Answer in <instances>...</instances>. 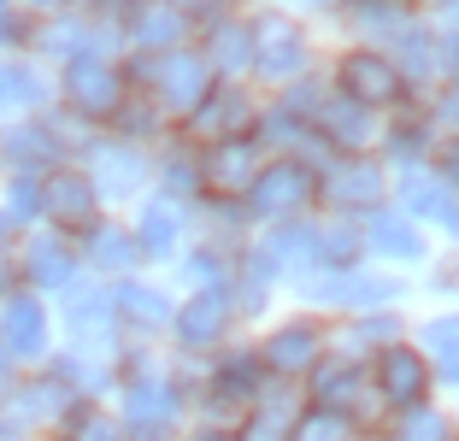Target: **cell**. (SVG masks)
I'll return each instance as SVG.
<instances>
[{"instance_id":"cell-1","label":"cell","mask_w":459,"mask_h":441,"mask_svg":"<svg viewBox=\"0 0 459 441\" xmlns=\"http://www.w3.org/2000/svg\"><path fill=\"white\" fill-rule=\"evenodd\" d=\"M312 195H318V183H312V171L300 160L265 165V171L247 183V206H254V218H289V212H300Z\"/></svg>"},{"instance_id":"cell-2","label":"cell","mask_w":459,"mask_h":441,"mask_svg":"<svg viewBox=\"0 0 459 441\" xmlns=\"http://www.w3.org/2000/svg\"><path fill=\"white\" fill-rule=\"evenodd\" d=\"M135 71H142V77L165 94V107H177V112H195L206 94H212V65L195 59V54H165V59H153V65H135Z\"/></svg>"},{"instance_id":"cell-3","label":"cell","mask_w":459,"mask_h":441,"mask_svg":"<svg viewBox=\"0 0 459 441\" xmlns=\"http://www.w3.org/2000/svg\"><path fill=\"white\" fill-rule=\"evenodd\" d=\"M247 48H254L247 59H254L265 77H300V65H307V41H300V30L283 24V18H259Z\"/></svg>"},{"instance_id":"cell-4","label":"cell","mask_w":459,"mask_h":441,"mask_svg":"<svg viewBox=\"0 0 459 441\" xmlns=\"http://www.w3.org/2000/svg\"><path fill=\"white\" fill-rule=\"evenodd\" d=\"M65 89H71V107L89 112V118H112L124 107V77L107 65V59H77L65 71Z\"/></svg>"},{"instance_id":"cell-5","label":"cell","mask_w":459,"mask_h":441,"mask_svg":"<svg viewBox=\"0 0 459 441\" xmlns=\"http://www.w3.org/2000/svg\"><path fill=\"white\" fill-rule=\"evenodd\" d=\"M342 89H348V100L365 107V112L389 107V100H401V71L377 54H353V59H342Z\"/></svg>"},{"instance_id":"cell-6","label":"cell","mask_w":459,"mask_h":441,"mask_svg":"<svg viewBox=\"0 0 459 441\" xmlns=\"http://www.w3.org/2000/svg\"><path fill=\"white\" fill-rule=\"evenodd\" d=\"M36 201L48 206V218L65 229H82V224H95V183L77 171H54L48 183L36 188Z\"/></svg>"},{"instance_id":"cell-7","label":"cell","mask_w":459,"mask_h":441,"mask_svg":"<svg viewBox=\"0 0 459 441\" xmlns=\"http://www.w3.org/2000/svg\"><path fill=\"white\" fill-rule=\"evenodd\" d=\"M377 388H383V401H394V406H412V401H424V388H430V371H424V353L383 348V353H377Z\"/></svg>"},{"instance_id":"cell-8","label":"cell","mask_w":459,"mask_h":441,"mask_svg":"<svg viewBox=\"0 0 459 441\" xmlns=\"http://www.w3.org/2000/svg\"><path fill=\"white\" fill-rule=\"evenodd\" d=\"M230 324V294L224 289H201L189 300V307L177 312V335L189 342V348H206V342H218Z\"/></svg>"},{"instance_id":"cell-9","label":"cell","mask_w":459,"mask_h":441,"mask_svg":"<svg viewBox=\"0 0 459 441\" xmlns=\"http://www.w3.org/2000/svg\"><path fill=\"white\" fill-rule=\"evenodd\" d=\"M206 183H212L218 188V195H236V188H247V183H254V147H247V142H218L212 147V153H206Z\"/></svg>"},{"instance_id":"cell-10","label":"cell","mask_w":459,"mask_h":441,"mask_svg":"<svg viewBox=\"0 0 459 441\" xmlns=\"http://www.w3.org/2000/svg\"><path fill=\"white\" fill-rule=\"evenodd\" d=\"M195 130L201 135H218V142H236L242 135V124H247V100L236 89H224V94H206L201 107H195Z\"/></svg>"},{"instance_id":"cell-11","label":"cell","mask_w":459,"mask_h":441,"mask_svg":"<svg viewBox=\"0 0 459 441\" xmlns=\"http://www.w3.org/2000/svg\"><path fill=\"white\" fill-rule=\"evenodd\" d=\"M171 418H177V401H171V388H165V383H135L130 388V429L142 441H153Z\"/></svg>"},{"instance_id":"cell-12","label":"cell","mask_w":459,"mask_h":441,"mask_svg":"<svg viewBox=\"0 0 459 441\" xmlns=\"http://www.w3.org/2000/svg\"><path fill=\"white\" fill-rule=\"evenodd\" d=\"M325 195H330L336 206H377L383 171H377V165H365V160H353V165H342V171H330Z\"/></svg>"},{"instance_id":"cell-13","label":"cell","mask_w":459,"mask_h":441,"mask_svg":"<svg viewBox=\"0 0 459 441\" xmlns=\"http://www.w3.org/2000/svg\"><path fill=\"white\" fill-rule=\"evenodd\" d=\"M0 348H6V353H36L41 348V307H36V300H6Z\"/></svg>"},{"instance_id":"cell-14","label":"cell","mask_w":459,"mask_h":441,"mask_svg":"<svg viewBox=\"0 0 459 441\" xmlns=\"http://www.w3.org/2000/svg\"><path fill=\"white\" fill-rule=\"evenodd\" d=\"M271 365H277V371H307L312 359H318V330H312V324H289V330H277L271 335Z\"/></svg>"},{"instance_id":"cell-15","label":"cell","mask_w":459,"mask_h":441,"mask_svg":"<svg viewBox=\"0 0 459 441\" xmlns=\"http://www.w3.org/2000/svg\"><path fill=\"white\" fill-rule=\"evenodd\" d=\"M318 124H325V135H330V142H342V147H365V142H371V130H377V124L365 118V107H353V100H330Z\"/></svg>"},{"instance_id":"cell-16","label":"cell","mask_w":459,"mask_h":441,"mask_svg":"<svg viewBox=\"0 0 459 441\" xmlns=\"http://www.w3.org/2000/svg\"><path fill=\"white\" fill-rule=\"evenodd\" d=\"M406 201H412V212H430L436 224H454V183L447 177H412Z\"/></svg>"},{"instance_id":"cell-17","label":"cell","mask_w":459,"mask_h":441,"mask_svg":"<svg viewBox=\"0 0 459 441\" xmlns=\"http://www.w3.org/2000/svg\"><path fill=\"white\" fill-rule=\"evenodd\" d=\"M371 241H377V254H394V259L419 254V229L406 224L401 212H377V218H371Z\"/></svg>"},{"instance_id":"cell-18","label":"cell","mask_w":459,"mask_h":441,"mask_svg":"<svg viewBox=\"0 0 459 441\" xmlns=\"http://www.w3.org/2000/svg\"><path fill=\"white\" fill-rule=\"evenodd\" d=\"M247 401H254V365H230V371L212 383V412L230 418V412H242Z\"/></svg>"},{"instance_id":"cell-19","label":"cell","mask_w":459,"mask_h":441,"mask_svg":"<svg viewBox=\"0 0 459 441\" xmlns=\"http://www.w3.org/2000/svg\"><path fill=\"white\" fill-rule=\"evenodd\" d=\"M177 36H183V13H171V6H148L135 18V41L142 48H177Z\"/></svg>"},{"instance_id":"cell-20","label":"cell","mask_w":459,"mask_h":441,"mask_svg":"<svg viewBox=\"0 0 459 441\" xmlns=\"http://www.w3.org/2000/svg\"><path fill=\"white\" fill-rule=\"evenodd\" d=\"M177 224H183V212H177L171 201H153L148 212H142V247H148V254H165L177 241Z\"/></svg>"},{"instance_id":"cell-21","label":"cell","mask_w":459,"mask_h":441,"mask_svg":"<svg viewBox=\"0 0 459 441\" xmlns=\"http://www.w3.org/2000/svg\"><path fill=\"white\" fill-rule=\"evenodd\" d=\"M95 171H100V188H112V195H130V188L142 183V165H135V153H124V147H107Z\"/></svg>"},{"instance_id":"cell-22","label":"cell","mask_w":459,"mask_h":441,"mask_svg":"<svg viewBox=\"0 0 459 441\" xmlns=\"http://www.w3.org/2000/svg\"><path fill=\"white\" fill-rule=\"evenodd\" d=\"M30 277L48 282V289H59V282L71 277V254L59 247V241H36V247H30Z\"/></svg>"},{"instance_id":"cell-23","label":"cell","mask_w":459,"mask_h":441,"mask_svg":"<svg viewBox=\"0 0 459 441\" xmlns=\"http://www.w3.org/2000/svg\"><path fill=\"white\" fill-rule=\"evenodd\" d=\"M295 441H348V418L342 412H307L295 429Z\"/></svg>"},{"instance_id":"cell-24","label":"cell","mask_w":459,"mask_h":441,"mask_svg":"<svg viewBox=\"0 0 459 441\" xmlns=\"http://www.w3.org/2000/svg\"><path fill=\"white\" fill-rule=\"evenodd\" d=\"M247 54H254V48H247V30L242 24H236V30H218V36H212V59H218V65H224V71H236V65H247Z\"/></svg>"},{"instance_id":"cell-25","label":"cell","mask_w":459,"mask_h":441,"mask_svg":"<svg viewBox=\"0 0 459 441\" xmlns=\"http://www.w3.org/2000/svg\"><path fill=\"white\" fill-rule=\"evenodd\" d=\"M454 342H459V324L454 318H436L430 330H424V348H430L436 371H454Z\"/></svg>"},{"instance_id":"cell-26","label":"cell","mask_w":459,"mask_h":441,"mask_svg":"<svg viewBox=\"0 0 459 441\" xmlns=\"http://www.w3.org/2000/svg\"><path fill=\"white\" fill-rule=\"evenodd\" d=\"M353 394H359V376H353V371H325V376H318V401H325V412H330V406H336V412L353 406Z\"/></svg>"},{"instance_id":"cell-27","label":"cell","mask_w":459,"mask_h":441,"mask_svg":"<svg viewBox=\"0 0 459 441\" xmlns=\"http://www.w3.org/2000/svg\"><path fill=\"white\" fill-rule=\"evenodd\" d=\"M359 24L365 30H401L406 24V0H359Z\"/></svg>"},{"instance_id":"cell-28","label":"cell","mask_w":459,"mask_h":441,"mask_svg":"<svg viewBox=\"0 0 459 441\" xmlns=\"http://www.w3.org/2000/svg\"><path fill=\"white\" fill-rule=\"evenodd\" d=\"M24 100H36V82H30V71H18V65H0V112L24 107Z\"/></svg>"},{"instance_id":"cell-29","label":"cell","mask_w":459,"mask_h":441,"mask_svg":"<svg viewBox=\"0 0 459 441\" xmlns=\"http://www.w3.org/2000/svg\"><path fill=\"white\" fill-rule=\"evenodd\" d=\"M130 259H135L130 236H118V229H100V236H95V265L118 271V265H130Z\"/></svg>"},{"instance_id":"cell-30","label":"cell","mask_w":459,"mask_h":441,"mask_svg":"<svg viewBox=\"0 0 459 441\" xmlns=\"http://www.w3.org/2000/svg\"><path fill=\"white\" fill-rule=\"evenodd\" d=\"M124 307H130L135 324H160V318H165V300H160L153 289H124Z\"/></svg>"},{"instance_id":"cell-31","label":"cell","mask_w":459,"mask_h":441,"mask_svg":"<svg viewBox=\"0 0 459 441\" xmlns=\"http://www.w3.org/2000/svg\"><path fill=\"white\" fill-rule=\"evenodd\" d=\"M318 247H325V254L336 259V265H348V259H353V247H359V236H353L348 224H330L325 236H318Z\"/></svg>"},{"instance_id":"cell-32","label":"cell","mask_w":459,"mask_h":441,"mask_svg":"<svg viewBox=\"0 0 459 441\" xmlns=\"http://www.w3.org/2000/svg\"><path fill=\"white\" fill-rule=\"evenodd\" d=\"M406 441H447V424L436 412H424V418H412V424H406Z\"/></svg>"},{"instance_id":"cell-33","label":"cell","mask_w":459,"mask_h":441,"mask_svg":"<svg viewBox=\"0 0 459 441\" xmlns=\"http://www.w3.org/2000/svg\"><path fill=\"white\" fill-rule=\"evenodd\" d=\"M312 236H300V229H277L271 236V259H289V254H307Z\"/></svg>"},{"instance_id":"cell-34","label":"cell","mask_w":459,"mask_h":441,"mask_svg":"<svg viewBox=\"0 0 459 441\" xmlns=\"http://www.w3.org/2000/svg\"><path fill=\"white\" fill-rule=\"evenodd\" d=\"M77 441H124V429L107 424V418H82V424H77Z\"/></svg>"},{"instance_id":"cell-35","label":"cell","mask_w":459,"mask_h":441,"mask_svg":"<svg viewBox=\"0 0 459 441\" xmlns=\"http://www.w3.org/2000/svg\"><path fill=\"white\" fill-rule=\"evenodd\" d=\"M13 153H24V160H30V153H54V135H48V130H30V135H13Z\"/></svg>"},{"instance_id":"cell-36","label":"cell","mask_w":459,"mask_h":441,"mask_svg":"<svg viewBox=\"0 0 459 441\" xmlns=\"http://www.w3.org/2000/svg\"><path fill=\"white\" fill-rule=\"evenodd\" d=\"M71 318H77V324H89V318H107V300H100V294H77V307H71Z\"/></svg>"},{"instance_id":"cell-37","label":"cell","mask_w":459,"mask_h":441,"mask_svg":"<svg viewBox=\"0 0 459 441\" xmlns=\"http://www.w3.org/2000/svg\"><path fill=\"white\" fill-rule=\"evenodd\" d=\"M118 124H124V130H130V135H135V130H142V135H148V130H153V118H148V107H142V112H135V107H130V112H124V118H118Z\"/></svg>"},{"instance_id":"cell-38","label":"cell","mask_w":459,"mask_h":441,"mask_svg":"<svg viewBox=\"0 0 459 441\" xmlns=\"http://www.w3.org/2000/svg\"><path fill=\"white\" fill-rule=\"evenodd\" d=\"M13 206H18V218H30V206H36V188L18 183V188H13Z\"/></svg>"},{"instance_id":"cell-39","label":"cell","mask_w":459,"mask_h":441,"mask_svg":"<svg viewBox=\"0 0 459 441\" xmlns=\"http://www.w3.org/2000/svg\"><path fill=\"white\" fill-rule=\"evenodd\" d=\"M195 177H201V171H195V165H189V160H171V188H183V183H195Z\"/></svg>"},{"instance_id":"cell-40","label":"cell","mask_w":459,"mask_h":441,"mask_svg":"<svg viewBox=\"0 0 459 441\" xmlns=\"http://www.w3.org/2000/svg\"><path fill=\"white\" fill-rule=\"evenodd\" d=\"M177 6H206V0H171V13H177Z\"/></svg>"},{"instance_id":"cell-41","label":"cell","mask_w":459,"mask_h":441,"mask_svg":"<svg viewBox=\"0 0 459 441\" xmlns=\"http://www.w3.org/2000/svg\"><path fill=\"white\" fill-rule=\"evenodd\" d=\"M0 376H6V348H0Z\"/></svg>"},{"instance_id":"cell-42","label":"cell","mask_w":459,"mask_h":441,"mask_svg":"<svg viewBox=\"0 0 459 441\" xmlns=\"http://www.w3.org/2000/svg\"><path fill=\"white\" fill-rule=\"evenodd\" d=\"M36 6H54V0H36Z\"/></svg>"},{"instance_id":"cell-43","label":"cell","mask_w":459,"mask_h":441,"mask_svg":"<svg viewBox=\"0 0 459 441\" xmlns=\"http://www.w3.org/2000/svg\"><path fill=\"white\" fill-rule=\"evenodd\" d=\"M206 441H224V436H206Z\"/></svg>"}]
</instances>
